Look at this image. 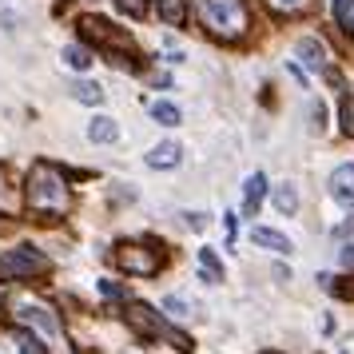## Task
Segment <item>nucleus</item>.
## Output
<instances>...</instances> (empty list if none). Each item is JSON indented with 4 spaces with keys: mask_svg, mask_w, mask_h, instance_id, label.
Listing matches in <instances>:
<instances>
[{
    "mask_svg": "<svg viewBox=\"0 0 354 354\" xmlns=\"http://www.w3.org/2000/svg\"><path fill=\"white\" fill-rule=\"evenodd\" d=\"M24 199H28V211L40 219H64L72 211V187H68L64 171L48 160L32 163L28 183H24Z\"/></svg>",
    "mask_w": 354,
    "mask_h": 354,
    "instance_id": "obj_1",
    "label": "nucleus"
},
{
    "mask_svg": "<svg viewBox=\"0 0 354 354\" xmlns=\"http://www.w3.org/2000/svg\"><path fill=\"white\" fill-rule=\"evenodd\" d=\"M195 12L215 40H239L251 28V12L243 0H195Z\"/></svg>",
    "mask_w": 354,
    "mask_h": 354,
    "instance_id": "obj_2",
    "label": "nucleus"
},
{
    "mask_svg": "<svg viewBox=\"0 0 354 354\" xmlns=\"http://www.w3.org/2000/svg\"><path fill=\"white\" fill-rule=\"evenodd\" d=\"M4 310L12 315V322L32 326V330H40V335L52 338V342H60V338H64L60 315H56L48 303H40V299H32V295H24V290H12V295L4 299Z\"/></svg>",
    "mask_w": 354,
    "mask_h": 354,
    "instance_id": "obj_3",
    "label": "nucleus"
},
{
    "mask_svg": "<svg viewBox=\"0 0 354 354\" xmlns=\"http://www.w3.org/2000/svg\"><path fill=\"white\" fill-rule=\"evenodd\" d=\"M124 319H128V326L136 330L140 338H167L176 351H183V354H192V338L187 335H179V330H171L167 322L151 310V306H144V303H128L124 306Z\"/></svg>",
    "mask_w": 354,
    "mask_h": 354,
    "instance_id": "obj_4",
    "label": "nucleus"
},
{
    "mask_svg": "<svg viewBox=\"0 0 354 354\" xmlns=\"http://www.w3.org/2000/svg\"><path fill=\"white\" fill-rule=\"evenodd\" d=\"M80 32L84 40H96V48H104L112 56V64H128L131 56V36L128 32H115V24L100 17H80Z\"/></svg>",
    "mask_w": 354,
    "mask_h": 354,
    "instance_id": "obj_5",
    "label": "nucleus"
},
{
    "mask_svg": "<svg viewBox=\"0 0 354 354\" xmlns=\"http://www.w3.org/2000/svg\"><path fill=\"white\" fill-rule=\"evenodd\" d=\"M112 259H115L120 271L136 274V279H151V274H160V267H163V255L151 243H120L112 251Z\"/></svg>",
    "mask_w": 354,
    "mask_h": 354,
    "instance_id": "obj_6",
    "label": "nucleus"
},
{
    "mask_svg": "<svg viewBox=\"0 0 354 354\" xmlns=\"http://www.w3.org/2000/svg\"><path fill=\"white\" fill-rule=\"evenodd\" d=\"M48 255L36 247H17V251H0V283L12 279H32V274H48Z\"/></svg>",
    "mask_w": 354,
    "mask_h": 354,
    "instance_id": "obj_7",
    "label": "nucleus"
},
{
    "mask_svg": "<svg viewBox=\"0 0 354 354\" xmlns=\"http://www.w3.org/2000/svg\"><path fill=\"white\" fill-rule=\"evenodd\" d=\"M330 195L342 207H354V163H338L330 171Z\"/></svg>",
    "mask_w": 354,
    "mask_h": 354,
    "instance_id": "obj_8",
    "label": "nucleus"
},
{
    "mask_svg": "<svg viewBox=\"0 0 354 354\" xmlns=\"http://www.w3.org/2000/svg\"><path fill=\"white\" fill-rule=\"evenodd\" d=\"M263 195H267V176L263 171L247 176V183H243V215H255L259 203H263Z\"/></svg>",
    "mask_w": 354,
    "mask_h": 354,
    "instance_id": "obj_9",
    "label": "nucleus"
},
{
    "mask_svg": "<svg viewBox=\"0 0 354 354\" xmlns=\"http://www.w3.org/2000/svg\"><path fill=\"white\" fill-rule=\"evenodd\" d=\"M295 52L303 56V64H306V68H315V72H326V48H322L315 36H303Z\"/></svg>",
    "mask_w": 354,
    "mask_h": 354,
    "instance_id": "obj_10",
    "label": "nucleus"
},
{
    "mask_svg": "<svg viewBox=\"0 0 354 354\" xmlns=\"http://www.w3.org/2000/svg\"><path fill=\"white\" fill-rule=\"evenodd\" d=\"M179 151H183V147L176 144V140H167V144H156L151 147V156H147V167H156V171H167V167H176L179 163Z\"/></svg>",
    "mask_w": 354,
    "mask_h": 354,
    "instance_id": "obj_11",
    "label": "nucleus"
},
{
    "mask_svg": "<svg viewBox=\"0 0 354 354\" xmlns=\"http://www.w3.org/2000/svg\"><path fill=\"white\" fill-rule=\"evenodd\" d=\"M88 140H92V144H115V140H120V128H115L112 115H96V120L88 124Z\"/></svg>",
    "mask_w": 354,
    "mask_h": 354,
    "instance_id": "obj_12",
    "label": "nucleus"
},
{
    "mask_svg": "<svg viewBox=\"0 0 354 354\" xmlns=\"http://www.w3.org/2000/svg\"><path fill=\"white\" fill-rule=\"evenodd\" d=\"M195 263H199V274H203V283H223V263L215 259V251H211V247H203V251L195 255Z\"/></svg>",
    "mask_w": 354,
    "mask_h": 354,
    "instance_id": "obj_13",
    "label": "nucleus"
},
{
    "mask_svg": "<svg viewBox=\"0 0 354 354\" xmlns=\"http://www.w3.org/2000/svg\"><path fill=\"white\" fill-rule=\"evenodd\" d=\"M251 239H255L259 247L279 251V255H290V239H287V235H279V231H271V227H255V231H251Z\"/></svg>",
    "mask_w": 354,
    "mask_h": 354,
    "instance_id": "obj_14",
    "label": "nucleus"
},
{
    "mask_svg": "<svg viewBox=\"0 0 354 354\" xmlns=\"http://www.w3.org/2000/svg\"><path fill=\"white\" fill-rule=\"evenodd\" d=\"M156 12H160L163 24L179 28V24L187 20V4H183V0H156Z\"/></svg>",
    "mask_w": 354,
    "mask_h": 354,
    "instance_id": "obj_15",
    "label": "nucleus"
},
{
    "mask_svg": "<svg viewBox=\"0 0 354 354\" xmlns=\"http://www.w3.org/2000/svg\"><path fill=\"white\" fill-rule=\"evenodd\" d=\"M271 199H274V207L283 211V215H295V211H299V192H295L290 183H279Z\"/></svg>",
    "mask_w": 354,
    "mask_h": 354,
    "instance_id": "obj_16",
    "label": "nucleus"
},
{
    "mask_svg": "<svg viewBox=\"0 0 354 354\" xmlns=\"http://www.w3.org/2000/svg\"><path fill=\"white\" fill-rule=\"evenodd\" d=\"M72 72H84V68H92V52L88 48H80V44H68L64 48V56H60Z\"/></svg>",
    "mask_w": 354,
    "mask_h": 354,
    "instance_id": "obj_17",
    "label": "nucleus"
},
{
    "mask_svg": "<svg viewBox=\"0 0 354 354\" xmlns=\"http://www.w3.org/2000/svg\"><path fill=\"white\" fill-rule=\"evenodd\" d=\"M263 4L271 8L274 17H299V12L310 8V0H263Z\"/></svg>",
    "mask_w": 354,
    "mask_h": 354,
    "instance_id": "obj_18",
    "label": "nucleus"
},
{
    "mask_svg": "<svg viewBox=\"0 0 354 354\" xmlns=\"http://www.w3.org/2000/svg\"><path fill=\"white\" fill-rule=\"evenodd\" d=\"M151 115H156V124H163V128H176L179 120H183L179 108L176 104H167V100H156V104H151Z\"/></svg>",
    "mask_w": 354,
    "mask_h": 354,
    "instance_id": "obj_19",
    "label": "nucleus"
},
{
    "mask_svg": "<svg viewBox=\"0 0 354 354\" xmlns=\"http://www.w3.org/2000/svg\"><path fill=\"white\" fill-rule=\"evenodd\" d=\"M72 96L80 100V104H104V88L92 80H80L76 88H72Z\"/></svg>",
    "mask_w": 354,
    "mask_h": 354,
    "instance_id": "obj_20",
    "label": "nucleus"
},
{
    "mask_svg": "<svg viewBox=\"0 0 354 354\" xmlns=\"http://www.w3.org/2000/svg\"><path fill=\"white\" fill-rule=\"evenodd\" d=\"M330 4H335V20H338V28H346V32H351V12H354V0H330Z\"/></svg>",
    "mask_w": 354,
    "mask_h": 354,
    "instance_id": "obj_21",
    "label": "nucleus"
},
{
    "mask_svg": "<svg viewBox=\"0 0 354 354\" xmlns=\"http://www.w3.org/2000/svg\"><path fill=\"white\" fill-rule=\"evenodd\" d=\"M163 310H167L171 319H187V315H192V306L183 303L179 295H167V299H163Z\"/></svg>",
    "mask_w": 354,
    "mask_h": 354,
    "instance_id": "obj_22",
    "label": "nucleus"
},
{
    "mask_svg": "<svg viewBox=\"0 0 354 354\" xmlns=\"http://www.w3.org/2000/svg\"><path fill=\"white\" fill-rule=\"evenodd\" d=\"M342 131L354 136V104H351V96H342Z\"/></svg>",
    "mask_w": 354,
    "mask_h": 354,
    "instance_id": "obj_23",
    "label": "nucleus"
},
{
    "mask_svg": "<svg viewBox=\"0 0 354 354\" xmlns=\"http://www.w3.org/2000/svg\"><path fill=\"white\" fill-rule=\"evenodd\" d=\"M17 346H20V354H44L40 342H36V335H17Z\"/></svg>",
    "mask_w": 354,
    "mask_h": 354,
    "instance_id": "obj_24",
    "label": "nucleus"
},
{
    "mask_svg": "<svg viewBox=\"0 0 354 354\" xmlns=\"http://www.w3.org/2000/svg\"><path fill=\"white\" fill-rule=\"evenodd\" d=\"M115 4H120V8H124V12H131V17H144V0H115Z\"/></svg>",
    "mask_w": 354,
    "mask_h": 354,
    "instance_id": "obj_25",
    "label": "nucleus"
},
{
    "mask_svg": "<svg viewBox=\"0 0 354 354\" xmlns=\"http://www.w3.org/2000/svg\"><path fill=\"white\" fill-rule=\"evenodd\" d=\"M338 267H346V271H354V243H346V247L338 251Z\"/></svg>",
    "mask_w": 354,
    "mask_h": 354,
    "instance_id": "obj_26",
    "label": "nucleus"
},
{
    "mask_svg": "<svg viewBox=\"0 0 354 354\" xmlns=\"http://www.w3.org/2000/svg\"><path fill=\"white\" fill-rule=\"evenodd\" d=\"M310 120H315V124H310L315 131H322V128H326V124H322V120H326V112H322V104H310Z\"/></svg>",
    "mask_w": 354,
    "mask_h": 354,
    "instance_id": "obj_27",
    "label": "nucleus"
},
{
    "mask_svg": "<svg viewBox=\"0 0 354 354\" xmlns=\"http://www.w3.org/2000/svg\"><path fill=\"white\" fill-rule=\"evenodd\" d=\"M187 227H195V231H203V227H207V215H203V211H195V215H187Z\"/></svg>",
    "mask_w": 354,
    "mask_h": 354,
    "instance_id": "obj_28",
    "label": "nucleus"
},
{
    "mask_svg": "<svg viewBox=\"0 0 354 354\" xmlns=\"http://www.w3.org/2000/svg\"><path fill=\"white\" fill-rule=\"evenodd\" d=\"M335 235H338V239H346V235H354V215L346 219V223H338V227H335Z\"/></svg>",
    "mask_w": 354,
    "mask_h": 354,
    "instance_id": "obj_29",
    "label": "nucleus"
},
{
    "mask_svg": "<svg viewBox=\"0 0 354 354\" xmlns=\"http://www.w3.org/2000/svg\"><path fill=\"white\" fill-rule=\"evenodd\" d=\"M342 354H354V335L346 338V346H342Z\"/></svg>",
    "mask_w": 354,
    "mask_h": 354,
    "instance_id": "obj_30",
    "label": "nucleus"
}]
</instances>
